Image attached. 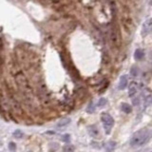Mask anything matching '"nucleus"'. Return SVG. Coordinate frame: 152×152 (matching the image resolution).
I'll use <instances>...</instances> for the list:
<instances>
[{"instance_id": "obj_4", "label": "nucleus", "mask_w": 152, "mask_h": 152, "mask_svg": "<svg viewBox=\"0 0 152 152\" xmlns=\"http://www.w3.org/2000/svg\"><path fill=\"white\" fill-rule=\"evenodd\" d=\"M89 134L93 138H98L100 136V130L96 126H89L88 128Z\"/></svg>"}, {"instance_id": "obj_8", "label": "nucleus", "mask_w": 152, "mask_h": 152, "mask_svg": "<svg viewBox=\"0 0 152 152\" xmlns=\"http://www.w3.org/2000/svg\"><path fill=\"white\" fill-rule=\"evenodd\" d=\"M121 108H122V111H124L126 114L130 113V112L132 111V106L129 105V104H126V103H122V105H121Z\"/></svg>"}, {"instance_id": "obj_6", "label": "nucleus", "mask_w": 152, "mask_h": 152, "mask_svg": "<svg viewBox=\"0 0 152 152\" xmlns=\"http://www.w3.org/2000/svg\"><path fill=\"white\" fill-rule=\"evenodd\" d=\"M70 122H71V120H70L69 118H63V119H61L57 123V125H56V128H57L58 129L65 128Z\"/></svg>"}, {"instance_id": "obj_15", "label": "nucleus", "mask_w": 152, "mask_h": 152, "mask_svg": "<svg viewBox=\"0 0 152 152\" xmlns=\"http://www.w3.org/2000/svg\"><path fill=\"white\" fill-rule=\"evenodd\" d=\"M138 72H139V69H138L137 67H131V70H130V73L132 76H134V77H136L138 75Z\"/></svg>"}, {"instance_id": "obj_3", "label": "nucleus", "mask_w": 152, "mask_h": 152, "mask_svg": "<svg viewBox=\"0 0 152 152\" xmlns=\"http://www.w3.org/2000/svg\"><path fill=\"white\" fill-rule=\"evenodd\" d=\"M150 29H151V19H147L145 23L143 24V28H142V35L145 36L147 35L149 32H150Z\"/></svg>"}, {"instance_id": "obj_2", "label": "nucleus", "mask_w": 152, "mask_h": 152, "mask_svg": "<svg viewBox=\"0 0 152 152\" xmlns=\"http://www.w3.org/2000/svg\"><path fill=\"white\" fill-rule=\"evenodd\" d=\"M101 121L103 123L104 128L106 134H109L111 132V129L114 126V119L112 118V116L108 113H102L101 115Z\"/></svg>"}, {"instance_id": "obj_5", "label": "nucleus", "mask_w": 152, "mask_h": 152, "mask_svg": "<svg viewBox=\"0 0 152 152\" xmlns=\"http://www.w3.org/2000/svg\"><path fill=\"white\" fill-rule=\"evenodd\" d=\"M128 78L126 75H123L121 76L120 81H119V85H118V89H125L128 86Z\"/></svg>"}, {"instance_id": "obj_18", "label": "nucleus", "mask_w": 152, "mask_h": 152, "mask_svg": "<svg viewBox=\"0 0 152 152\" xmlns=\"http://www.w3.org/2000/svg\"><path fill=\"white\" fill-rule=\"evenodd\" d=\"M133 104H134L135 106L139 105V98H138V99H134L133 100Z\"/></svg>"}, {"instance_id": "obj_14", "label": "nucleus", "mask_w": 152, "mask_h": 152, "mask_svg": "<svg viewBox=\"0 0 152 152\" xmlns=\"http://www.w3.org/2000/svg\"><path fill=\"white\" fill-rule=\"evenodd\" d=\"M13 137L15 138H18V139H20V138L23 137V132H22L21 130H19V129H16V130L13 132Z\"/></svg>"}, {"instance_id": "obj_11", "label": "nucleus", "mask_w": 152, "mask_h": 152, "mask_svg": "<svg viewBox=\"0 0 152 152\" xmlns=\"http://www.w3.org/2000/svg\"><path fill=\"white\" fill-rule=\"evenodd\" d=\"M94 111H95V106L93 102H91L89 104L88 108H87V112H88V113H93Z\"/></svg>"}, {"instance_id": "obj_10", "label": "nucleus", "mask_w": 152, "mask_h": 152, "mask_svg": "<svg viewBox=\"0 0 152 152\" xmlns=\"http://www.w3.org/2000/svg\"><path fill=\"white\" fill-rule=\"evenodd\" d=\"M115 145H116V143H115V142H113V141H109V142H108L106 143V152H111L113 151V149L115 148Z\"/></svg>"}, {"instance_id": "obj_9", "label": "nucleus", "mask_w": 152, "mask_h": 152, "mask_svg": "<svg viewBox=\"0 0 152 152\" xmlns=\"http://www.w3.org/2000/svg\"><path fill=\"white\" fill-rule=\"evenodd\" d=\"M143 56H145V52H143L142 49H137L135 50L134 57L136 60H141V59H143Z\"/></svg>"}, {"instance_id": "obj_16", "label": "nucleus", "mask_w": 152, "mask_h": 152, "mask_svg": "<svg viewBox=\"0 0 152 152\" xmlns=\"http://www.w3.org/2000/svg\"><path fill=\"white\" fill-rule=\"evenodd\" d=\"M61 139L63 140V142L65 143H69L70 140V135L69 134H65L61 137Z\"/></svg>"}, {"instance_id": "obj_13", "label": "nucleus", "mask_w": 152, "mask_h": 152, "mask_svg": "<svg viewBox=\"0 0 152 152\" xmlns=\"http://www.w3.org/2000/svg\"><path fill=\"white\" fill-rule=\"evenodd\" d=\"M106 103H108V101H106V99H105V98H101V99L98 101V106L99 108H103V106H105L106 105Z\"/></svg>"}, {"instance_id": "obj_1", "label": "nucleus", "mask_w": 152, "mask_h": 152, "mask_svg": "<svg viewBox=\"0 0 152 152\" xmlns=\"http://www.w3.org/2000/svg\"><path fill=\"white\" fill-rule=\"evenodd\" d=\"M151 138V130L148 128H142L136 131L130 140V145L132 146H141L148 143Z\"/></svg>"}, {"instance_id": "obj_12", "label": "nucleus", "mask_w": 152, "mask_h": 152, "mask_svg": "<svg viewBox=\"0 0 152 152\" xmlns=\"http://www.w3.org/2000/svg\"><path fill=\"white\" fill-rule=\"evenodd\" d=\"M64 152H74V146L72 145H67L64 146Z\"/></svg>"}, {"instance_id": "obj_17", "label": "nucleus", "mask_w": 152, "mask_h": 152, "mask_svg": "<svg viewBox=\"0 0 152 152\" xmlns=\"http://www.w3.org/2000/svg\"><path fill=\"white\" fill-rule=\"evenodd\" d=\"M9 148H10V150L12 151V152H15V149H16V145H15V143L11 142V143H9Z\"/></svg>"}, {"instance_id": "obj_7", "label": "nucleus", "mask_w": 152, "mask_h": 152, "mask_svg": "<svg viewBox=\"0 0 152 152\" xmlns=\"http://www.w3.org/2000/svg\"><path fill=\"white\" fill-rule=\"evenodd\" d=\"M137 89H138L137 83L132 82L130 85H129V89H128V95H129V97H133L134 95L137 93Z\"/></svg>"}]
</instances>
